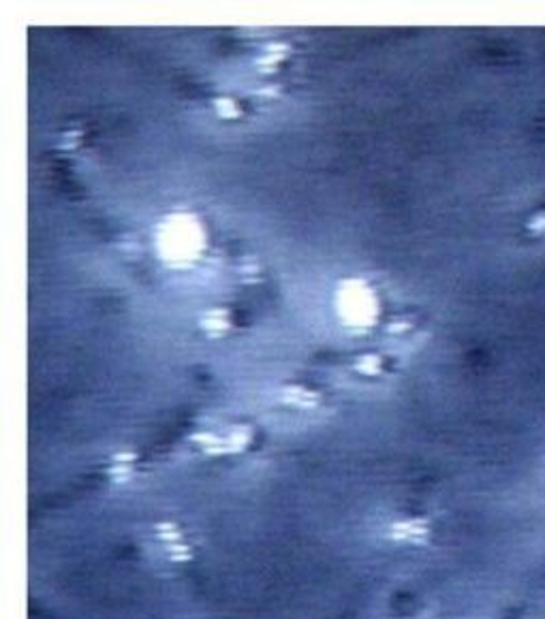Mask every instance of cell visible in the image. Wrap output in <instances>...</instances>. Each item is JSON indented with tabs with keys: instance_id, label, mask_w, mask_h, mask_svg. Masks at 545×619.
<instances>
[{
	"instance_id": "1",
	"label": "cell",
	"mask_w": 545,
	"mask_h": 619,
	"mask_svg": "<svg viewBox=\"0 0 545 619\" xmlns=\"http://www.w3.org/2000/svg\"><path fill=\"white\" fill-rule=\"evenodd\" d=\"M430 527L426 519H404L396 521L389 527V539L398 543H411V545H422L428 541Z\"/></svg>"
}]
</instances>
